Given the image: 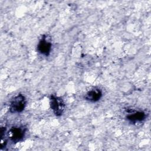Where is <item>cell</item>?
I'll return each instance as SVG.
<instances>
[{
	"label": "cell",
	"mask_w": 151,
	"mask_h": 151,
	"mask_svg": "<svg viewBox=\"0 0 151 151\" xmlns=\"http://www.w3.org/2000/svg\"><path fill=\"white\" fill-rule=\"evenodd\" d=\"M27 100L25 96L22 94L15 96L11 101L9 110L11 113H21L25 109Z\"/></svg>",
	"instance_id": "1"
},
{
	"label": "cell",
	"mask_w": 151,
	"mask_h": 151,
	"mask_svg": "<svg viewBox=\"0 0 151 151\" xmlns=\"http://www.w3.org/2000/svg\"><path fill=\"white\" fill-rule=\"evenodd\" d=\"M50 105L54 114L56 116H61L65 110V103L62 98L51 95L50 98Z\"/></svg>",
	"instance_id": "2"
},
{
	"label": "cell",
	"mask_w": 151,
	"mask_h": 151,
	"mask_svg": "<svg viewBox=\"0 0 151 151\" xmlns=\"http://www.w3.org/2000/svg\"><path fill=\"white\" fill-rule=\"evenodd\" d=\"M126 119L133 124H137L144 122L146 118L145 112L140 110H129L127 111Z\"/></svg>",
	"instance_id": "3"
},
{
	"label": "cell",
	"mask_w": 151,
	"mask_h": 151,
	"mask_svg": "<svg viewBox=\"0 0 151 151\" xmlns=\"http://www.w3.org/2000/svg\"><path fill=\"white\" fill-rule=\"evenodd\" d=\"M26 129L21 126H13L8 132L9 139L14 143H17L23 140L25 134Z\"/></svg>",
	"instance_id": "4"
},
{
	"label": "cell",
	"mask_w": 151,
	"mask_h": 151,
	"mask_svg": "<svg viewBox=\"0 0 151 151\" xmlns=\"http://www.w3.org/2000/svg\"><path fill=\"white\" fill-rule=\"evenodd\" d=\"M37 49L40 54L45 56H48L51 51L52 44L47 38L45 35H43L37 44Z\"/></svg>",
	"instance_id": "5"
},
{
	"label": "cell",
	"mask_w": 151,
	"mask_h": 151,
	"mask_svg": "<svg viewBox=\"0 0 151 151\" xmlns=\"http://www.w3.org/2000/svg\"><path fill=\"white\" fill-rule=\"evenodd\" d=\"M102 97V91L99 88H94L85 94L84 99L87 101L91 103H94L98 101Z\"/></svg>",
	"instance_id": "6"
}]
</instances>
